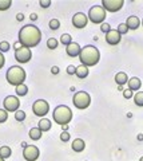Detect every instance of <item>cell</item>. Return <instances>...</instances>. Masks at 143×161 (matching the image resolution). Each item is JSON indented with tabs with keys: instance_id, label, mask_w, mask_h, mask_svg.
Wrapping results in <instances>:
<instances>
[{
	"instance_id": "cell-1",
	"label": "cell",
	"mask_w": 143,
	"mask_h": 161,
	"mask_svg": "<svg viewBox=\"0 0 143 161\" xmlns=\"http://www.w3.org/2000/svg\"><path fill=\"white\" fill-rule=\"evenodd\" d=\"M42 40V32L33 24H27L19 31V43L24 47H36Z\"/></svg>"
},
{
	"instance_id": "cell-2",
	"label": "cell",
	"mask_w": 143,
	"mask_h": 161,
	"mask_svg": "<svg viewBox=\"0 0 143 161\" xmlns=\"http://www.w3.org/2000/svg\"><path fill=\"white\" fill-rule=\"evenodd\" d=\"M79 59H80V63L86 67H91L98 64V62L100 60V53L95 46H84L82 48L80 55H79Z\"/></svg>"
},
{
	"instance_id": "cell-3",
	"label": "cell",
	"mask_w": 143,
	"mask_h": 161,
	"mask_svg": "<svg viewBox=\"0 0 143 161\" xmlns=\"http://www.w3.org/2000/svg\"><path fill=\"white\" fill-rule=\"evenodd\" d=\"M26 78H27L26 70L22 66H12V67H9L6 73L7 82L9 85H12V86H20V85L24 83Z\"/></svg>"
},
{
	"instance_id": "cell-4",
	"label": "cell",
	"mask_w": 143,
	"mask_h": 161,
	"mask_svg": "<svg viewBox=\"0 0 143 161\" xmlns=\"http://www.w3.org/2000/svg\"><path fill=\"white\" fill-rule=\"evenodd\" d=\"M52 118L58 125H60V126L68 125L72 119V110L68 106H66V105H59V106L54 109Z\"/></svg>"
},
{
	"instance_id": "cell-5",
	"label": "cell",
	"mask_w": 143,
	"mask_h": 161,
	"mask_svg": "<svg viewBox=\"0 0 143 161\" xmlns=\"http://www.w3.org/2000/svg\"><path fill=\"white\" fill-rule=\"evenodd\" d=\"M106 9L102 6H92L90 9H88V20L95 24H103L106 19Z\"/></svg>"
},
{
	"instance_id": "cell-6",
	"label": "cell",
	"mask_w": 143,
	"mask_h": 161,
	"mask_svg": "<svg viewBox=\"0 0 143 161\" xmlns=\"http://www.w3.org/2000/svg\"><path fill=\"white\" fill-rule=\"evenodd\" d=\"M72 103L75 105V108L80 109V110H84V109H87L88 106H90L91 97H90V94L86 93V92H78V93H75V95H74Z\"/></svg>"
},
{
	"instance_id": "cell-7",
	"label": "cell",
	"mask_w": 143,
	"mask_h": 161,
	"mask_svg": "<svg viewBox=\"0 0 143 161\" xmlns=\"http://www.w3.org/2000/svg\"><path fill=\"white\" fill-rule=\"evenodd\" d=\"M32 112L36 117H44V115H47V113L50 112V105L44 99H38L32 105Z\"/></svg>"
},
{
	"instance_id": "cell-8",
	"label": "cell",
	"mask_w": 143,
	"mask_h": 161,
	"mask_svg": "<svg viewBox=\"0 0 143 161\" xmlns=\"http://www.w3.org/2000/svg\"><path fill=\"white\" fill-rule=\"evenodd\" d=\"M3 108L4 110H7L9 113H16L19 108H20V101H19L18 97H15V95H8L3 101Z\"/></svg>"
},
{
	"instance_id": "cell-9",
	"label": "cell",
	"mask_w": 143,
	"mask_h": 161,
	"mask_svg": "<svg viewBox=\"0 0 143 161\" xmlns=\"http://www.w3.org/2000/svg\"><path fill=\"white\" fill-rule=\"evenodd\" d=\"M32 58V54H31V48H28V47H19L18 50H15V59H16V62L19 63H27L29 62Z\"/></svg>"
},
{
	"instance_id": "cell-10",
	"label": "cell",
	"mask_w": 143,
	"mask_h": 161,
	"mask_svg": "<svg viewBox=\"0 0 143 161\" xmlns=\"http://www.w3.org/2000/svg\"><path fill=\"white\" fill-rule=\"evenodd\" d=\"M40 156V150L38 147H33V145H27L26 148L23 149V157L26 161H36Z\"/></svg>"
},
{
	"instance_id": "cell-11",
	"label": "cell",
	"mask_w": 143,
	"mask_h": 161,
	"mask_svg": "<svg viewBox=\"0 0 143 161\" xmlns=\"http://www.w3.org/2000/svg\"><path fill=\"white\" fill-rule=\"evenodd\" d=\"M125 2L123 0H102V7L106 9V12H118L120 11Z\"/></svg>"
},
{
	"instance_id": "cell-12",
	"label": "cell",
	"mask_w": 143,
	"mask_h": 161,
	"mask_svg": "<svg viewBox=\"0 0 143 161\" xmlns=\"http://www.w3.org/2000/svg\"><path fill=\"white\" fill-rule=\"evenodd\" d=\"M87 23H88V16L86 14H83V12H78L74 15V18H72V24H74V27L75 28H79V30H82V28H84L87 26Z\"/></svg>"
},
{
	"instance_id": "cell-13",
	"label": "cell",
	"mask_w": 143,
	"mask_h": 161,
	"mask_svg": "<svg viewBox=\"0 0 143 161\" xmlns=\"http://www.w3.org/2000/svg\"><path fill=\"white\" fill-rule=\"evenodd\" d=\"M120 39H122V35L116 30H111L110 32L106 34V42L108 44H111V46H116L120 42Z\"/></svg>"
},
{
	"instance_id": "cell-14",
	"label": "cell",
	"mask_w": 143,
	"mask_h": 161,
	"mask_svg": "<svg viewBox=\"0 0 143 161\" xmlns=\"http://www.w3.org/2000/svg\"><path fill=\"white\" fill-rule=\"evenodd\" d=\"M80 51H82V47L79 46V43H70L66 48V53L70 55L71 58H75V57H79L80 55Z\"/></svg>"
},
{
	"instance_id": "cell-15",
	"label": "cell",
	"mask_w": 143,
	"mask_h": 161,
	"mask_svg": "<svg viewBox=\"0 0 143 161\" xmlns=\"http://www.w3.org/2000/svg\"><path fill=\"white\" fill-rule=\"evenodd\" d=\"M140 20H139V18L138 16H129L127 18V20H126V26H127V28L129 30H138L139 28V26H140Z\"/></svg>"
},
{
	"instance_id": "cell-16",
	"label": "cell",
	"mask_w": 143,
	"mask_h": 161,
	"mask_svg": "<svg viewBox=\"0 0 143 161\" xmlns=\"http://www.w3.org/2000/svg\"><path fill=\"white\" fill-rule=\"evenodd\" d=\"M127 85H129V89L131 90V92H136V90H139L140 86H142V82L139 78L136 77H132L129 79V82H127Z\"/></svg>"
},
{
	"instance_id": "cell-17",
	"label": "cell",
	"mask_w": 143,
	"mask_h": 161,
	"mask_svg": "<svg viewBox=\"0 0 143 161\" xmlns=\"http://www.w3.org/2000/svg\"><path fill=\"white\" fill-rule=\"evenodd\" d=\"M72 149L75 150V152H83L86 148V142H84V140H82V138H76V140H74L72 141Z\"/></svg>"
},
{
	"instance_id": "cell-18",
	"label": "cell",
	"mask_w": 143,
	"mask_h": 161,
	"mask_svg": "<svg viewBox=\"0 0 143 161\" xmlns=\"http://www.w3.org/2000/svg\"><path fill=\"white\" fill-rule=\"evenodd\" d=\"M115 82H116V85H119V86H123V85H126L127 82H129V75H127L126 73H123V71L118 73L115 75Z\"/></svg>"
},
{
	"instance_id": "cell-19",
	"label": "cell",
	"mask_w": 143,
	"mask_h": 161,
	"mask_svg": "<svg viewBox=\"0 0 143 161\" xmlns=\"http://www.w3.org/2000/svg\"><path fill=\"white\" fill-rule=\"evenodd\" d=\"M51 121L48 119V118H42L40 121H39V125H38V128L42 130V132H48V130L51 129Z\"/></svg>"
},
{
	"instance_id": "cell-20",
	"label": "cell",
	"mask_w": 143,
	"mask_h": 161,
	"mask_svg": "<svg viewBox=\"0 0 143 161\" xmlns=\"http://www.w3.org/2000/svg\"><path fill=\"white\" fill-rule=\"evenodd\" d=\"M75 75L78 78H80V79H84L88 77V67L86 66H83V64H80V66H78L76 67V73Z\"/></svg>"
},
{
	"instance_id": "cell-21",
	"label": "cell",
	"mask_w": 143,
	"mask_h": 161,
	"mask_svg": "<svg viewBox=\"0 0 143 161\" xmlns=\"http://www.w3.org/2000/svg\"><path fill=\"white\" fill-rule=\"evenodd\" d=\"M42 130L39 129V128H32L31 130H29V133H28V136H29V138L31 140H33V141H38V140H40L42 138Z\"/></svg>"
},
{
	"instance_id": "cell-22",
	"label": "cell",
	"mask_w": 143,
	"mask_h": 161,
	"mask_svg": "<svg viewBox=\"0 0 143 161\" xmlns=\"http://www.w3.org/2000/svg\"><path fill=\"white\" fill-rule=\"evenodd\" d=\"M11 154H12V150L9 147H2L0 148V157L2 158H8V157H11Z\"/></svg>"
},
{
	"instance_id": "cell-23",
	"label": "cell",
	"mask_w": 143,
	"mask_h": 161,
	"mask_svg": "<svg viewBox=\"0 0 143 161\" xmlns=\"http://www.w3.org/2000/svg\"><path fill=\"white\" fill-rule=\"evenodd\" d=\"M15 92H16L18 97H24V95L28 93V86H26V85L23 83L20 86H16V90H15Z\"/></svg>"
},
{
	"instance_id": "cell-24",
	"label": "cell",
	"mask_w": 143,
	"mask_h": 161,
	"mask_svg": "<svg viewBox=\"0 0 143 161\" xmlns=\"http://www.w3.org/2000/svg\"><path fill=\"white\" fill-rule=\"evenodd\" d=\"M132 98H134V102L136 106H139V108L143 106V92H138Z\"/></svg>"
},
{
	"instance_id": "cell-25",
	"label": "cell",
	"mask_w": 143,
	"mask_h": 161,
	"mask_svg": "<svg viewBox=\"0 0 143 161\" xmlns=\"http://www.w3.org/2000/svg\"><path fill=\"white\" fill-rule=\"evenodd\" d=\"M60 43L62 44H66V46H68L70 43H72V38L70 34H63L60 36Z\"/></svg>"
},
{
	"instance_id": "cell-26",
	"label": "cell",
	"mask_w": 143,
	"mask_h": 161,
	"mask_svg": "<svg viewBox=\"0 0 143 161\" xmlns=\"http://www.w3.org/2000/svg\"><path fill=\"white\" fill-rule=\"evenodd\" d=\"M12 6L11 0H0V11H7Z\"/></svg>"
},
{
	"instance_id": "cell-27",
	"label": "cell",
	"mask_w": 143,
	"mask_h": 161,
	"mask_svg": "<svg viewBox=\"0 0 143 161\" xmlns=\"http://www.w3.org/2000/svg\"><path fill=\"white\" fill-rule=\"evenodd\" d=\"M26 117H27V115H26V112H23V110H20V109H19L18 112L15 113V119L19 121V122L24 121V119H26Z\"/></svg>"
},
{
	"instance_id": "cell-28",
	"label": "cell",
	"mask_w": 143,
	"mask_h": 161,
	"mask_svg": "<svg viewBox=\"0 0 143 161\" xmlns=\"http://www.w3.org/2000/svg\"><path fill=\"white\" fill-rule=\"evenodd\" d=\"M58 44L59 43H58V40L55 38H50V39L47 40V47L50 48V50H55L58 47Z\"/></svg>"
},
{
	"instance_id": "cell-29",
	"label": "cell",
	"mask_w": 143,
	"mask_h": 161,
	"mask_svg": "<svg viewBox=\"0 0 143 161\" xmlns=\"http://www.w3.org/2000/svg\"><path fill=\"white\" fill-rule=\"evenodd\" d=\"M8 119V112L4 109H0V124H4Z\"/></svg>"
},
{
	"instance_id": "cell-30",
	"label": "cell",
	"mask_w": 143,
	"mask_h": 161,
	"mask_svg": "<svg viewBox=\"0 0 143 161\" xmlns=\"http://www.w3.org/2000/svg\"><path fill=\"white\" fill-rule=\"evenodd\" d=\"M116 31L119 32L120 35H125V34H127L129 32V28H127V26H126V23H122V24H119L118 26V28H116Z\"/></svg>"
},
{
	"instance_id": "cell-31",
	"label": "cell",
	"mask_w": 143,
	"mask_h": 161,
	"mask_svg": "<svg viewBox=\"0 0 143 161\" xmlns=\"http://www.w3.org/2000/svg\"><path fill=\"white\" fill-rule=\"evenodd\" d=\"M9 48H11V46H9V43L6 42V40H3V42L0 43V53H7V51H9Z\"/></svg>"
},
{
	"instance_id": "cell-32",
	"label": "cell",
	"mask_w": 143,
	"mask_h": 161,
	"mask_svg": "<svg viewBox=\"0 0 143 161\" xmlns=\"http://www.w3.org/2000/svg\"><path fill=\"white\" fill-rule=\"evenodd\" d=\"M59 27H60V22H59L58 19L50 20V28L51 30H59Z\"/></svg>"
},
{
	"instance_id": "cell-33",
	"label": "cell",
	"mask_w": 143,
	"mask_h": 161,
	"mask_svg": "<svg viewBox=\"0 0 143 161\" xmlns=\"http://www.w3.org/2000/svg\"><path fill=\"white\" fill-rule=\"evenodd\" d=\"M100 31L105 32V34L110 32V31H111V26H110L108 23H103V24H100Z\"/></svg>"
},
{
	"instance_id": "cell-34",
	"label": "cell",
	"mask_w": 143,
	"mask_h": 161,
	"mask_svg": "<svg viewBox=\"0 0 143 161\" xmlns=\"http://www.w3.org/2000/svg\"><path fill=\"white\" fill-rule=\"evenodd\" d=\"M60 140L63 142H67V141H70V133L68 132H62L60 133Z\"/></svg>"
},
{
	"instance_id": "cell-35",
	"label": "cell",
	"mask_w": 143,
	"mask_h": 161,
	"mask_svg": "<svg viewBox=\"0 0 143 161\" xmlns=\"http://www.w3.org/2000/svg\"><path fill=\"white\" fill-rule=\"evenodd\" d=\"M39 4H40L42 8H48V7L51 6V0H40Z\"/></svg>"
},
{
	"instance_id": "cell-36",
	"label": "cell",
	"mask_w": 143,
	"mask_h": 161,
	"mask_svg": "<svg viewBox=\"0 0 143 161\" xmlns=\"http://www.w3.org/2000/svg\"><path fill=\"white\" fill-rule=\"evenodd\" d=\"M123 97H125L126 99H130V98L134 97V95H132V92H131L130 89H127V90H125V92H123Z\"/></svg>"
},
{
	"instance_id": "cell-37",
	"label": "cell",
	"mask_w": 143,
	"mask_h": 161,
	"mask_svg": "<svg viewBox=\"0 0 143 161\" xmlns=\"http://www.w3.org/2000/svg\"><path fill=\"white\" fill-rule=\"evenodd\" d=\"M75 73H76V67H75V66H72V64H70V66L67 67V74L75 75Z\"/></svg>"
},
{
	"instance_id": "cell-38",
	"label": "cell",
	"mask_w": 143,
	"mask_h": 161,
	"mask_svg": "<svg viewBox=\"0 0 143 161\" xmlns=\"http://www.w3.org/2000/svg\"><path fill=\"white\" fill-rule=\"evenodd\" d=\"M4 63H6V58H4V54L0 53V69H3Z\"/></svg>"
},
{
	"instance_id": "cell-39",
	"label": "cell",
	"mask_w": 143,
	"mask_h": 161,
	"mask_svg": "<svg viewBox=\"0 0 143 161\" xmlns=\"http://www.w3.org/2000/svg\"><path fill=\"white\" fill-rule=\"evenodd\" d=\"M51 73H52L54 75L59 74V67H58V66H52V67H51Z\"/></svg>"
},
{
	"instance_id": "cell-40",
	"label": "cell",
	"mask_w": 143,
	"mask_h": 161,
	"mask_svg": "<svg viewBox=\"0 0 143 161\" xmlns=\"http://www.w3.org/2000/svg\"><path fill=\"white\" fill-rule=\"evenodd\" d=\"M16 20H18V22H23V20H24V15L23 14H18L16 15Z\"/></svg>"
},
{
	"instance_id": "cell-41",
	"label": "cell",
	"mask_w": 143,
	"mask_h": 161,
	"mask_svg": "<svg viewBox=\"0 0 143 161\" xmlns=\"http://www.w3.org/2000/svg\"><path fill=\"white\" fill-rule=\"evenodd\" d=\"M29 19H31V22H35V20L38 19V15H36V14H31V16H29Z\"/></svg>"
},
{
	"instance_id": "cell-42",
	"label": "cell",
	"mask_w": 143,
	"mask_h": 161,
	"mask_svg": "<svg viewBox=\"0 0 143 161\" xmlns=\"http://www.w3.org/2000/svg\"><path fill=\"white\" fill-rule=\"evenodd\" d=\"M62 129H63V132H67V129H68V125H63V126H62Z\"/></svg>"
},
{
	"instance_id": "cell-43",
	"label": "cell",
	"mask_w": 143,
	"mask_h": 161,
	"mask_svg": "<svg viewBox=\"0 0 143 161\" xmlns=\"http://www.w3.org/2000/svg\"><path fill=\"white\" fill-rule=\"evenodd\" d=\"M138 140L142 141V140H143V134H138Z\"/></svg>"
},
{
	"instance_id": "cell-44",
	"label": "cell",
	"mask_w": 143,
	"mask_h": 161,
	"mask_svg": "<svg viewBox=\"0 0 143 161\" xmlns=\"http://www.w3.org/2000/svg\"><path fill=\"white\" fill-rule=\"evenodd\" d=\"M139 161H143V156H142V157H140V158H139Z\"/></svg>"
},
{
	"instance_id": "cell-45",
	"label": "cell",
	"mask_w": 143,
	"mask_h": 161,
	"mask_svg": "<svg viewBox=\"0 0 143 161\" xmlns=\"http://www.w3.org/2000/svg\"><path fill=\"white\" fill-rule=\"evenodd\" d=\"M0 161H6V160H4V158H2V157H0Z\"/></svg>"
},
{
	"instance_id": "cell-46",
	"label": "cell",
	"mask_w": 143,
	"mask_h": 161,
	"mask_svg": "<svg viewBox=\"0 0 143 161\" xmlns=\"http://www.w3.org/2000/svg\"><path fill=\"white\" fill-rule=\"evenodd\" d=\"M142 26H143V19H142Z\"/></svg>"
}]
</instances>
